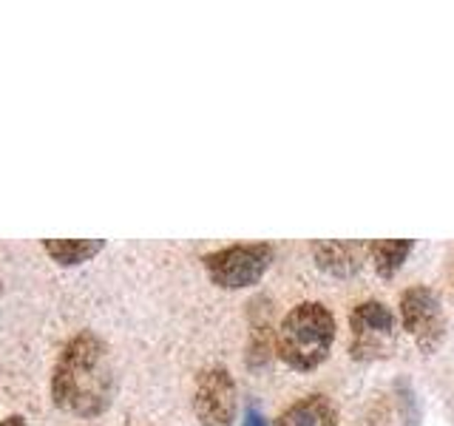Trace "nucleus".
<instances>
[{
	"mask_svg": "<svg viewBox=\"0 0 454 426\" xmlns=\"http://www.w3.org/2000/svg\"><path fill=\"white\" fill-rule=\"evenodd\" d=\"M51 401L74 418H97L114 401V364L106 341L82 330L63 347L51 373Z\"/></svg>",
	"mask_w": 454,
	"mask_h": 426,
	"instance_id": "f257e3e1",
	"label": "nucleus"
},
{
	"mask_svg": "<svg viewBox=\"0 0 454 426\" xmlns=\"http://www.w3.org/2000/svg\"><path fill=\"white\" fill-rule=\"evenodd\" d=\"M335 316L321 302L295 304L276 327V355L295 373H309L330 359L335 344Z\"/></svg>",
	"mask_w": 454,
	"mask_h": 426,
	"instance_id": "f03ea898",
	"label": "nucleus"
},
{
	"mask_svg": "<svg viewBox=\"0 0 454 426\" xmlns=\"http://www.w3.org/2000/svg\"><path fill=\"white\" fill-rule=\"evenodd\" d=\"M276 248L267 241H253V245H231L222 250L207 253L202 264L210 281L222 290H241L259 284L267 267L273 264Z\"/></svg>",
	"mask_w": 454,
	"mask_h": 426,
	"instance_id": "7ed1b4c3",
	"label": "nucleus"
},
{
	"mask_svg": "<svg viewBox=\"0 0 454 426\" xmlns=\"http://www.w3.org/2000/svg\"><path fill=\"white\" fill-rule=\"evenodd\" d=\"M349 327H352L349 355L355 361L387 359L389 350L395 347L397 319L387 304L378 302V298H369V302H361L349 312Z\"/></svg>",
	"mask_w": 454,
	"mask_h": 426,
	"instance_id": "20e7f679",
	"label": "nucleus"
},
{
	"mask_svg": "<svg viewBox=\"0 0 454 426\" xmlns=\"http://www.w3.org/2000/svg\"><path fill=\"white\" fill-rule=\"evenodd\" d=\"M401 321L403 330L415 338V344L426 355L437 352L440 344L446 341L449 319L443 302H440V296L432 288L415 284V288H406L401 293Z\"/></svg>",
	"mask_w": 454,
	"mask_h": 426,
	"instance_id": "39448f33",
	"label": "nucleus"
},
{
	"mask_svg": "<svg viewBox=\"0 0 454 426\" xmlns=\"http://www.w3.org/2000/svg\"><path fill=\"white\" fill-rule=\"evenodd\" d=\"M193 412L202 426H233L236 383L224 367H210L199 373L193 390Z\"/></svg>",
	"mask_w": 454,
	"mask_h": 426,
	"instance_id": "423d86ee",
	"label": "nucleus"
},
{
	"mask_svg": "<svg viewBox=\"0 0 454 426\" xmlns=\"http://www.w3.org/2000/svg\"><path fill=\"white\" fill-rule=\"evenodd\" d=\"M312 259L324 273L349 279L361 273V267L369 262V241L358 239H318L312 241Z\"/></svg>",
	"mask_w": 454,
	"mask_h": 426,
	"instance_id": "0eeeda50",
	"label": "nucleus"
},
{
	"mask_svg": "<svg viewBox=\"0 0 454 426\" xmlns=\"http://www.w3.org/2000/svg\"><path fill=\"white\" fill-rule=\"evenodd\" d=\"M276 426H338V409L326 395H307L284 409Z\"/></svg>",
	"mask_w": 454,
	"mask_h": 426,
	"instance_id": "6e6552de",
	"label": "nucleus"
},
{
	"mask_svg": "<svg viewBox=\"0 0 454 426\" xmlns=\"http://www.w3.org/2000/svg\"><path fill=\"white\" fill-rule=\"evenodd\" d=\"M106 248L103 239H43V250L60 267H77Z\"/></svg>",
	"mask_w": 454,
	"mask_h": 426,
	"instance_id": "1a4fd4ad",
	"label": "nucleus"
},
{
	"mask_svg": "<svg viewBox=\"0 0 454 426\" xmlns=\"http://www.w3.org/2000/svg\"><path fill=\"white\" fill-rule=\"evenodd\" d=\"M415 250V239H375L369 241V259H372L380 279H392L406 256Z\"/></svg>",
	"mask_w": 454,
	"mask_h": 426,
	"instance_id": "9d476101",
	"label": "nucleus"
},
{
	"mask_svg": "<svg viewBox=\"0 0 454 426\" xmlns=\"http://www.w3.org/2000/svg\"><path fill=\"white\" fill-rule=\"evenodd\" d=\"M241 426H267L264 423V418L259 415V412H255V409H247V415H245V423H241Z\"/></svg>",
	"mask_w": 454,
	"mask_h": 426,
	"instance_id": "9b49d317",
	"label": "nucleus"
},
{
	"mask_svg": "<svg viewBox=\"0 0 454 426\" xmlns=\"http://www.w3.org/2000/svg\"><path fill=\"white\" fill-rule=\"evenodd\" d=\"M0 426H28V423H26L23 415H9V418L0 421Z\"/></svg>",
	"mask_w": 454,
	"mask_h": 426,
	"instance_id": "f8f14e48",
	"label": "nucleus"
},
{
	"mask_svg": "<svg viewBox=\"0 0 454 426\" xmlns=\"http://www.w3.org/2000/svg\"><path fill=\"white\" fill-rule=\"evenodd\" d=\"M0 293H4V284H0Z\"/></svg>",
	"mask_w": 454,
	"mask_h": 426,
	"instance_id": "ddd939ff",
	"label": "nucleus"
}]
</instances>
